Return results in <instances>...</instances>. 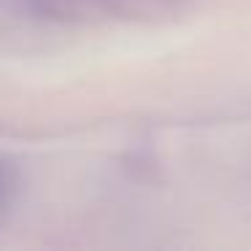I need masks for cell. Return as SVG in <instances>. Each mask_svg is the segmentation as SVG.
<instances>
[{
  "mask_svg": "<svg viewBox=\"0 0 251 251\" xmlns=\"http://www.w3.org/2000/svg\"><path fill=\"white\" fill-rule=\"evenodd\" d=\"M19 189V173L14 168V162L0 157V219L6 216V211L11 208L14 197Z\"/></svg>",
  "mask_w": 251,
  "mask_h": 251,
  "instance_id": "cell-1",
  "label": "cell"
}]
</instances>
